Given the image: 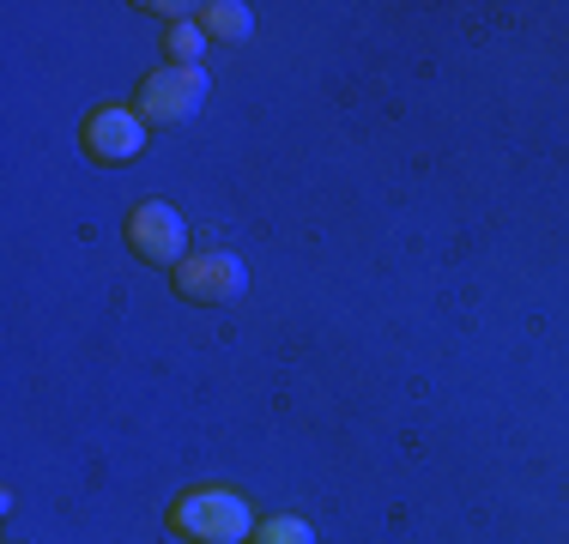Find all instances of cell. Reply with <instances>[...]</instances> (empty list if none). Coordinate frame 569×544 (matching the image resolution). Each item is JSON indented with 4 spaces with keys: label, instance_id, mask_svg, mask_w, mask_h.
Listing matches in <instances>:
<instances>
[{
    "label": "cell",
    "instance_id": "5",
    "mask_svg": "<svg viewBox=\"0 0 569 544\" xmlns=\"http://www.w3.org/2000/svg\"><path fill=\"white\" fill-rule=\"evenodd\" d=\"M79 140H86V152L98 163H133L146 152V121H140V109H128V103H103L86 115Z\"/></svg>",
    "mask_w": 569,
    "mask_h": 544
},
{
    "label": "cell",
    "instance_id": "2",
    "mask_svg": "<svg viewBox=\"0 0 569 544\" xmlns=\"http://www.w3.org/2000/svg\"><path fill=\"white\" fill-rule=\"evenodd\" d=\"M207 91H212L207 67H158V73H146V85H140V98H133V109H140L146 128H176V121L200 115Z\"/></svg>",
    "mask_w": 569,
    "mask_h": 544
},
{
    "label": "cell",
    "instance_id": "8",
    "mask_svg": "<svg viewBox=\"0 0 569 544\" xmlns=\"http://www.w3.org/2000/svg\"><path fill=\"white\" fill-rule=\"evenodd\" d=\"M254 544H316V526L297 521V514H273V521L254 526Z\"/></svg>",
    "mask_w": 569,
    "mask_h": 544
},
{
    "label": "cell",
    "instance_id": "7",
    "mask_svg": "<svg viewBox=\"0 0 569 544\" xmlns=\"http://www.w3.org/2000/svg\"><path fill=\"white\" fill-rule=\"evenodd\" d=\"M164 49H170V67H200V49H207V31L194 19H170L164 31Z\"/></svg>",
    "mask_w": 569,
    "mask_h": 544
},
{
    "label": "cell",
    "instance_id": "6",
    "mask_svg": "<svg viewBox=\"0 0 569 544\" xmlns=\"http://www.w3.org/2000/svg\"><path fill=\"white\" fill-rule=\"evenodd\" d=\"M200 31L219 37V43H249L254 37V12L242 0H207L200 7Z\"/></svg>",
    "mask_w": 569,
    "mask_h": 544
},
{
    "label": "cell",
    "instance_id": "3",
    "mask_svg": "<svg viewBox=\"0 0 569 544\" xmlns=\"http://www.w3.org/2000/svg\"><path fill=\"white\" fill-rule=\"evenodd\" d=\"M128 249L140 254L146 266H182L188 261V224L170 200H140L128 212Z\"/></svg>",
    "mask_w": 569,
    "mask_h": 544
},
{
    "label": "cell",
    "instance_id": "1",
    "mask_svg": "<svg viewBox=\"0 0 569 544\" xmlns=\"http://www.w3.org/2000/svg\"><path fill=\"white\" fill-rule=\"evenodd\" d=\"M170 533H182L188 544H242L254 538V514H249V496L237 490H188V496L170 502Z\"/></svg>",
    "mask_w": 569,
    "mask_h": 544
},
{
    "label": "cell",
    "instance_id": "4",
    "mask_svg": "<svg viewBox=\"0 0 569 544\" xmlns=\"http://www.w3.org/2000/svg\"><path fill=\"white\" fill-rule=\"evenodd\" d=\"M176 291H182L188 303H200V309L237 303V296L249 291V266H242V254H230V249L188 254V261L176 266Z\"/></svg>",
    "mask_w": 569,
    "mask_h": 544
}]
</instances>
